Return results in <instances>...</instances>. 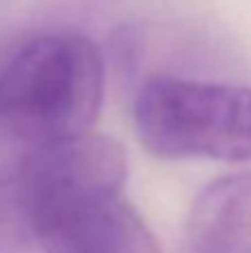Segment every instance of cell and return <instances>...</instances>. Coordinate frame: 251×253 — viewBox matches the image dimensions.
I'll return each instance as SVG.
<instances>
[{"mask_svg":"<svg viewBox=\"0 0 251 253\" xmlns=\"http://www.w3.org/2000/svg\"><path fill=\"white\" fill-rule=\"evenodd\" d=\"M102 98L105 60L91 38L36 36L0 67V133L31 151L91 133Z\"/></svg>","mask_w":251,"mask_h":253,"instance_id":"6da1fadb","label":"cell"},{"mask_svg":"<svg viewBox=\"0 0 251 253\" xmlns=\"http://www.w3.org/2000/svg\"><path fill=\"white\" fill-rule=\"evenodd\" d=\"M140 142L158 158L251 160V87L154 76L133 102Z\"/></svg>","mask_w":251,"mask_h":253,"instance_id":"7a4b0ae2","label":"cell"},{"mask_svg":"<svg viewBox=\"0 0 251 253\" xmlns=\"http://www.w3.org/2000/svg\"><path fill=\"white\" fill-rule=\"evenodd\" d=\"M44 253H160L142 218L123 193L69 202L31 224Z\"/></svg>","mask_w":251,"mask_h":253,"instance_id":"3957f363","label":"cell"},{"mask_svg":"<svg viewBox=\"0 0 251 253\" xmlns=\"http://www.w3.org/2000/svg\"><path fill=\"white\" fill-rule=\"evenodd\" d=\"M187 253H251V173L209 182L185 227Z\"/></svg>","mask_w":251,"mask_h":253,"instance_id":"277c9868","label":"cell"},{"mask_svg":"<svg viewBox=\"0 0 251 253\" xmlns=\"http://www.w3.org/2000/svg\"><path fill=\"white\" fill-rule=\"evenodd\" d=\"M34 240L18 178H0V253H20Z\"/></svg>","mask_w":251,"mask_h":253,"instance_id":"5b68a950","label":"cell"}]
</instances>
